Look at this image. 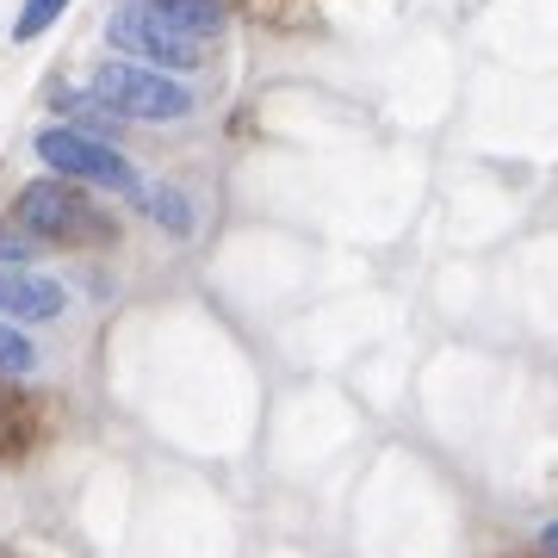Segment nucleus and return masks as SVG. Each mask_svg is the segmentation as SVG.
Returning <instances> with one entry per match:
<instances>
[{
	"mask_svg": "<svg viewBox=\"0 0 558 558\" xmlns=\"http://www.w3.org/2000/svg\"><path fill=\"white\" fill-rule=\"evenodd\" d=\"M94 94H100L119 119H137V124L193 119V87L168 81L161 69H137V62H106L100 75H94Z\"/></svg>",
	"mask_w": 558,
	"mask_h": 558,
	"instance_id": "nucleus-2",
	"label": "nucleus"
},
{
	"mask_svg": "<svg viewBox=\"0 0 558 558\" xmlns=\"http://www.w3.org/2000/svg\"><path fill=\"white\" fill-rule=\"evenodd\" d=\"M0 260H7V267H13V260H25V242H13V230L0 236Z\"/></svg>",
	"mask_w": 558,
	"mask_h": 558,
	"instance_id": "nucleus-10",
	"label": "nucleus"
},
{
	"mask_svg": "<svg viewBox=\"0 0 558 558\" xmlns=\"http://www.w3.org/2000/svg\"><path fill=\"white\" fill-rule=\"evenodd\" d=\"M0 311H13L20 323H50L69 311V292L57 279L25 274V267H0Z\"/></svg>",
	"mask_w": 558,
	"mask_h": 558,
	"instance_id": "nucleus-5",
	"label": "nucleus"
},
{
	"mask_svg": "<svg viewBox=\"0 0 558 558\" xmlns=\"http://www.w3.org/2000/svg\"><path fill=\"white\" fill-rule=\"evenodd\" d=\"M539 546H546V558H558V521L546 527V534H539Z\"/></svg>",
	"mask_w": 558,
	"mask_h": 558,
	"instance_id": "nucleus-11",
	"label": "nucleus"
},
{
	"mask_svg": "<svg viewBox=\"0 0 558 558\" xmlns=\"http://www.w3.org/2000/svg\"><path fill=\"white\" fill-rule=\"evenodd\" d=\"M149 211H156L168 230H180V236L193 230V211H186V199H180V193H156V199H149Z\"/></svg>",
	"mask_w": 558,
	"mask_h": 558,
	"instance_id": "nucleus-9",
	"label": "nucleus"
},
{
	"mask_svg": "<svg viewBox=\"0 0 558 558\" xmlns=\"http://www.w3.org/2000/svg\"><path fill=\"white\" fill-rule=\"evenodd\" d=\"M143 7H156L168 25H180V32H193L205 44L223 32V0H143Z\"/></svg>",
	"mask_w": 558,
	"mask_h": 558,
	"instance_id": "nucleus-6",
	"label": "nucleus"
},
{
	"mask_svg": "<svg viewBox=\"0 0 558 558\" xmlns=\"http://www.w3.org/2000/svg\"><path fill=\"white\" fill-rule=\"evenodd\" d=\"M106 38L119 44V50H131V57H143V62H161V69H186V75L205 69V38L168 25L156 7H143V0H124L119 13L106 20Z\"/></svg>",
	"mask_w": 558,
	"mask_h": 558,
	"instance_id": "nucleus-4",
	"label": "nucleus"
},
{
	"mask_svg": "<svg viewBox=\"0 0 558 558\" xmlns=\"http://www.w3.org/2000/svg\"><path fill=\"white\" fill-rule=\"evenodd\" d=\"M62 7H69V0H25V13L13 20V38H20V44L44 38V32L62 20Z\"/></svg>",
	"mask_w": 558,
	"mask_h": 558,
	"instance_id": "nucleus-7",
	"label": "nucleus"
},
{
	"mask_svg": "<svg viewBox=\"0 0 558 558\" xmlns=\"http://www.w3.org/2000/svg\"><path fill=\"white\" fill-rule=\"evenodd\" d=\"M32 366H38V348L0 317V373H32Z\"/></svg>",
	"mask_w": 558,
	"mask_h": 558,
	"instance_id": "nucleus-8",
	"label": "nucleus"
},
{
	"mask_svg": "<svg viewBox=\"0 0 558 558\" xmlns=\"http://www.w3.org/2000/svg\"><path fill=\"white\" fill-rule=\"evenodd\" d=\"M38 156L50 161L62 180H94V186L124 193V199H137V193H143L137 168H131L112 143L87 137V131H75V124H44V131H38Z\"/></svg>",
	"mask_w": 558,
	"mask_h": 558,
	"instance_id": "nucleus-3",
	"label": "nucleus"
},
{
	"mask_svg": "<svg viewBox=\"0 0 558 558\" xmlns=\"http://www.w3.org/2000/svg\"><path fill=\"white\" fill-rule=\"evenodd\" d=\"M20 223L38 242H57V248H106V242H119L112 211H100L75 180H62V174L25 186L20 193Z\"/></svg>",
	"mask_w": 558,
	"mask_h": 558,
	"instance_id": "nucleus-1",
	"label": "nucleus"
}]
</instances>
